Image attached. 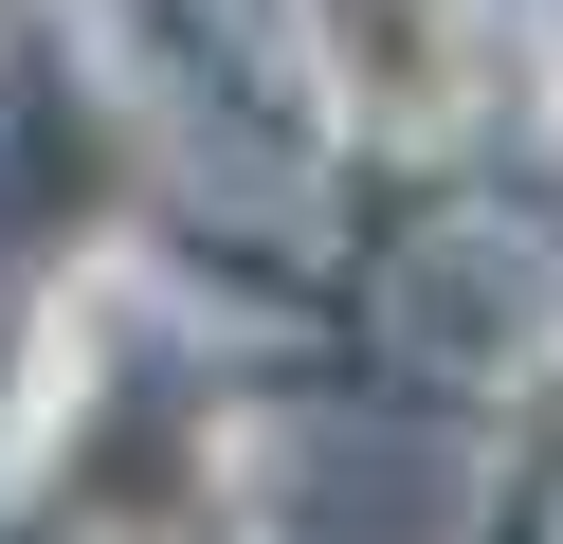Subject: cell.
I'll list each match as a JSON object with an SVG mask.
<instances>
[{
  "instance_id": "6da1fadb",
  "label": "cell",
  "mask_w": 563,
  "mask_h": 544,
  "mask_svg": "<svg viewBox=\"0 0 563 544\" xmlns=\"http://www.w3.org/2000/svg\"><path fill=\"white\" fill-rule=\"evenodd\" d=\"M309 55H328L345 127H382V145H437V127H473V91H490V55H473V0H309Z\"/></svg>"
}]
</instances>
